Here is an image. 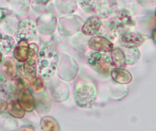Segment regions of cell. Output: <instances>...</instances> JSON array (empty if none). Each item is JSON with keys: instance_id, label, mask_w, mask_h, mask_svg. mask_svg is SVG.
Listing matches in <instances>:
<instances>
[{"instance_id": "6da1fadb", "label": "cell", "mask_w": 156, "mask_h": 131, "mask_svg": "<svg viewBox=\"0 0 156 131\" xmlns=\"http://www.w3.org/2000/svg\"><path fill=\"white\" fill-rule=\"evenodd\" d=\"M58 51L53 42L43 43L37 58V73L41 78L48 79L51 78L58 64Z\"/></svg>"}, {"instance_id": "7a4b0ae2", "label": "cell", "mask_w": 156, "mask_h": 131, "mask_svg": "<svg viewBox=\"0 0 156 131\" xmlns=\"http://www.w3.org/2000/svg\"><path fill=\"white\" fill-rule=\"evenodd\" d=\"M74 99L76 105L80 109L91 108L97 99L96 86L90 80L80 79L75 85Z\"/></svg>"}, {"instance_id": "3957f363", "label": "cell", "mask_w": 156, "mask_h": 131, "mask_svg": "<svg viewBox=\"0 0 156 131\" xmlns=\"http://www.w3.org/2000/svg\"><path fill=\"white\" fill-rule=\"evenodd\" d=\"M87 63L93 70L102 76H109L113 69L112 57L108 53L90 52L87 55Z\"/></svg>"}, {"instance_id": "277c9868", "label": "cell", "mask_w": 156, "mask_h": 131, "mask_svg": "<svg viewBox=\"0 0 156 131\" xmlns=\"http://www.w3.org/2000/svg\"><path fill=\"white\" fill-rule=\"evenodd\" d=\"M134 26L135 22L131 14L122 10L119 12L118 15L109 23V33H111L112 37H116L118 36H122Z\"/></svg>"}, {"instance_id": "5b68a950", "label": "cell", "mask_w": 156, "mask_h": 131, "mask_svg": "<svg viewBox=\"0 0 156 131\" xmlns=\"http://www.w3.org/2000/svg\"><path fill=\"white\" fill-rule=\"evenodd\" d=\"M37 24L31 18H27L21 21L18 25L16 36L19 40L30 41L37 34Z\"/></svg>"}, {"instance_id": "8992f818", "label": "cell", "mask_w": 156, "mask_h": 131, "mask_svg": "<svg viewBox=\"0 0 156 131\" xmlns=\"http://www.w3.org/2000/svg\"><path fill=\"white\" fill-rule=\"evenodd\" d=\"M88 47L93 51L103 53H109L114 49L113 43L109 38L101 35L92 36L88 43Z\"/></svg>"}, {"instance_id": "52a82bcc", "label": "cell", "mask_w": 156, "mask_h": 131, "mask_svg": "<svg viewBox=\"0 0 156 131\" xmlns=\"http://www.w3.org/2000/svg\"><path fill=\"white\" fill-rule=\"evenodd\" d=\"M37 60L28 59L26 62L20 63L17 67L18 76L27 79L28 81L33 80L37 77Z\"/></svg>"}, {"instance_id": "ba28073f", "label": "cell", "mask_w": 156, "mask_h": 131, "mask_svg": "<svg viewBox=\"0 0 156 131\" xmlns=\"http://www.w3.org/2000/svg\"><path fill=\"white\" fill-rule=\"evenodd\" d=\"M17 100L24 108V109L27 112H32L35 109H37L36 98L29 88H25L19 92L17 96Z\"/></svg>"}, {"instance_id": "9c48e42d", "label": "cell", "mask_w": 156, "mask_h": 131, "mask_svg": "<svg viewBox=\"0 0 156 131\" xmlns=\"http://www.w3.org/2000/svg\"><path fill=\"white\" fill-rule=\"evenodd\" d=\"M102 22L100 17L98 16H91L88 18L85 22L84 26H82L81 32L85 36H98L102 30Z\"/></svg>"}, {"instance_id": "30bf717a", "label": "cell", "mask_w": 156, "mask_h": 131, "mask_svg": "<svg viewBox=\"0 0 156 131\" xmlns=\"http://www.w3.org/2000/svg\"><path fill=\"white\" fill-rule=\"evenodd\" d=\"M144 40L145 37L143 35L132 31H128L121 36V41L122 43V46L124 47H129V48L140 47L144 42Z\"/></svg>"}, {"instance_id": "8fae6325", "label": "cell", "mask_w": 156, "mask_h": 131, "mask_svg": "<svg viewBox=\"0 0 156 131\" xmlns=\"http://www.w3.org/2000/svg\"><path fill=\"white\" fill-rule=\"evenodd\" d=\"M14 57L19 63L26 62L29 59V44L27 41L19 40L16 44L14 51Z\"/></svg>"}, {"instance_id": "7c38bea8", "label": "cell", "mask_w": 156, "mask_h": 131, "mask_svg": "<svg viewBox=\"0 0 156 131\" xmlns=\"http://www.w3.org/2000/svg\"><path fill=\"white\" fill-rule=\"evenodd\" d=\"M1 70L2 75H4V77H5L6 79L8 78L9 80H13L17 77V67L15 60L11 57H6L5 60L2 61Z\"/></svg>"}, {"instance_id": "4fadbf2b", "label": "cell", "mask_w": 156, "mask_h": 131, "mask_svg": "<svg viewBox=\"0 0 156 131\" xmlns=\"http://www.w3.org/2000/svg\"><path fill=\"white\" fill-rule=\"evenodd\" d=\"M34 94V93H33ZM36 95V101H37V109L38 110L39 114L47 113L49 111V109L51 107V102L48 98V95L46 92V89L37 93H35Z\"/></svg>"}, {"instance_id": "5bb4252c", "label": "cell", "mask_w": 156, "mask_h": 131, "mask_svg": "<svg viewBox=\"0 0 156 131\" xmlns=\"http://www.w3.org/2000/svg\"><path fill=\"white\" fill-rule=\"evenodd\" d=\"M111 77L115 82L120 84H128L133 80V76L131 73H129L124 68L114 67L111 72Z\"/></svg>"}, {"instance_id": "9a60e30c", "label": "cell", "mask_w": 156, "mask_h": 131, "mask_svg": "<svg viewBox=\"0 0 156 131\" xmlns=\"http://www.w3.org/2000/svg\"><path fill=\"white\" fill-rule=\"evenodd\" d=\"M6 112L12 117H14L15 119H21L25 116L26 110L21 106L17 98H14L8 101L6 107Z\"/></svg>"}, {"instance_id": "2e32d148", "label": "cell", "mask_w": 156, "mask_h": 131, "mask_svg": "<svg viewBox=\"0 0 156 131\" xmlns=\"http://www.w3.org/2000/svg\"><path fill=\"white\" fill-rule=\"evenodd\" d=\"M111 57L113 64V67L123 68L127 65V58L123 49L117 47L111 52Z\"/></svg>"}, {"instance_id": "e0dca14e", "label": "cell", "mask_w": 156, "mask_h": 131, "mask_svg": "<svg viewBox=\"0 0 156 131\" xmlns=\"http://www.w3.org/2000/svg\"><path fill=\"white\" fill-rule=\"evenodd\" d=\"M0 126L1 131H16L17 128V122L16 121L15 118L8 113H1Z\"/></svg>"}, {"instance_id": "ac0fdd59", "label": "cell", "mask_w": 156, "mask_h": 131, "mask_svg": "<svg viewBox=\"0 0 156 131\" xmlns=\"http://www.w3.org/2000/svg\"><path fill=\"white\" fill-rule=\"evenodd\" d=\"M113 9H114V3L111 0H104L99 3L96 10L98 11L101 17L106 18L113 12Z\"/></svg>"}, {"instance_id": "d6986e66", "label": "cell", "mask_w": 156, "mask_h": 131, "mask_svg": "<svg viewBox=\"0 0 156 131\" xmlns=\"http://www.w3.org/2000/svg\"><path fill=\"white\" fill-rule=\"evenodd\" d=\"M40 126L43 131H60L58 121L50 116L43 117L40 121Z\"/></svg>"}, {"instance_id": "ffe728a7", "label": "cell", "mask_w": 156, "mask_h": 131, "mask_svg": "<svg viewBox=\"0 0 156 131\" xmlns=\"http://www.w3.org/2000/svg\"><path fill=\"white\" fill-rule=\"evenodd\" d=\"M16 44L15 42V39L12 36H1V44H0V49L2 52V55L8 54L11 51H14Z\"/></svg>"}, {"instance_id": "44dd1931", "label": "cell", "mask_w": 156, "mask_h": 131, "mask_svg": "<svg viewBox=\"0 0 156 131\" xmlns=\"http://www.w3.org/2000/svg\"><path fill=\"white\" fill-rule=\"evenodd\" d=\"M125 55H126V58H127V65H132L134 64L140 57V52L137 49V47H124L123 49Z\"/></svg>"}, {"instance_id": "7402d4cb", "label": "cell", "mask_w": 156, "mask_h": 131, "mask_svg": "<svg viewBox=\"0 0 156 131\" xmlns=\"http://www.w3.org/2000/svg\"><path fill=\"white\" fill-rule=\"evenodd\" d=\"M29 88L31 89L33 93H37V92L45 90V84H44L43 78L37 76L33 80L30 81Z\"/></svg>"}, {"instance_id": "603a6c76", "label": "cell", "mask_w": 156, "mask_h": 131, "mask_svg": "<svg viewBox=\"0 0 156 131\" xmlns=\"http://www.w3.org/2000/svg\"><path fill=\"white\" fill-rule=\"evenodd\" d=\"M78 2L83 10L87 12H92L97 9L100 0H78Z\"/></svg>"}, {"instance_id": "cb8c5ba5", "label": "cell", "mask_w": 156, "mask_h": 131, "mask_svg": "<svg viewBox=\"0 0 156 131\" xmlns=\"http://www.w3.org/2000/svg\"><path fill=\"white\" fill-rule=\"evenodd\" d=\"M38 46L36 43H30L29 44V59H35L37 60L38 54H39Z\"/></svg>"}, {"instance_id": "d4e9b609", "label": "cell", "mask_w": 156, "mask_h": 131, "mask_svg": "<svg viewBox=\"0 0 156 131\" xmlns=\"http://www.w3.org/2000/svg\"><path fill=\"white\" fill-rule=\"evenodd\" d=\"M16 131H35L34 127L30 126V125H25L21 128H19L18 129H16Z\"/></svg>"}, {"instance_id": "484cf974", "label": "cell", "mask_w": 156, "mask_h": 131, "mask_svg": "<svg viewBox=\"0 0 156 131\" xmlns=\"http://www.w3.org/2000/svg\"><path fill=\"white\" fill-rule=\"evenodd\" d=\"M1 113H4L5 110H6V107H7V102H5L4 100H1Z\"/></svg>"}, {"instance_id": "4316f807", "label": "cell", "mask_w": 156, "mask_h": 131, "mask_svg": "<svg viewBox=\"0 0 156 131\" xmlns=\"http://www.w3.org/2000/svg\"><path fill=\"white\" fill-rule=\"evenodd\" d=\"M37 4H41V5H45L47 4L48 2H49L50 0H35Z\"/></svg>"}, {"instance_id": "83f0119b", "label": "cell", "mask_w": 156, "mask_h": 131, "mask_svg": "<svg viewBox=\"0 0 156 131\" xmlns=\"http://www.w3.org/2000/svg\"><path fill=\"white\" fill-rule=\"evenodd\" d=\"M153 36V39H154V42L156 43V29H154V32H153V36Z\"/></svg>"}, {"instance_id": "f1b7e54d", "label": "cell", "mask_w": 156, "mask_h": 131, "mask_svg": "<svg viewBox=\"0 0 156 131\" xmlns=\"http://www.w3.org/2000/svg\"><path fill=\"white\" fill-rule=\"evenodd\" d=\"M155 18H156V9H155Z\"/></svg>"}]
</instances>
